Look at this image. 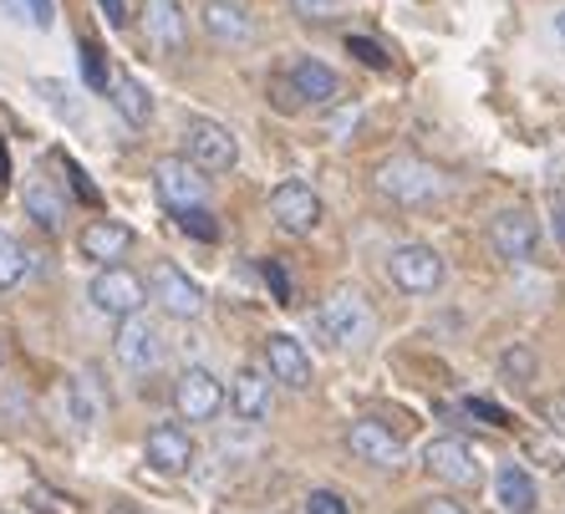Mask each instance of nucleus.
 Returning <instances> with one entry per match:
<instances>
[{
    "instance_id": "obj_41",
    "label": "nucleus",
    "mask_w": 565,
    "mask_h": 514,
    "mask_svg": "<svg viewBox=\"0 0 565 514\" xmlns=\"http://www.w3.org/2000/svg\"><path fill=\"white\" fill-rule=\"evenodd\" d=\"M551 194H565V153L551 159Z\"/></svg>"
},
{
    "instance_id": "obj_8",
    "label": "nucleus",
    "mask_w": 565,
    "mask_h": 514,
    "mask_svg": "<svg viewBox=\"0 0 565 514\" xmlns=\"http://www.w3.org/2000/svg\"><path fill=\"white\" fill-rule=\"evenodd\" d=\"M153 189H158V199H163L173 214L199 210V204H204V194H210L204 173H199L184 153H169V159L153 163Z\"/></svg>"
},
{
    "instance_id": "obj_33",
    "label": "nucleus",
    "mask_w": 565,
    "mask_h": 514,
    "mask_svg": "<svg viewBox=\"0 0 565 514\" xmlns=\"http://www.w3.org/2000/svg\"><path fill=\"white\" fill-rule=\"evenodd\" d=\"M290 11L301 21H331L337 15V0H290Z\"/></svg>"
},
{
    "instance_id": "obj_28",
    "label": "nucleus",
    "mask_w": 565,
    "mask_h": 514,
    "mask_svg": "<svg viewBox=\"0 0 565 514\" xmlns=\"http://www.w3.org/2000/svg\"><path fill=\"white\" fill-rule=\"evenodd\" d=\"M347 52H352L362 66H372V72H387V66H393V56L382 52L372 36H347Z\"/></svg>"
},
{
    "instance_id": "obj_20",
    "label": "nucleus",
    "mask_w": 565,
    "mask_h": 514,
    "mask_svg": "<svg viewBox=\"0 0 565 514\" xmlns=\"http://www.w3.org/2000/svg\"><path fill=\"white\" fill-rule=\"evenodd\" d=\"M230 408L245 422H265L270 418V372L260 367H239L230 383Z\"/></svg>"
},
{
    "instance_id": "obj_10",
    "label": "nucleus",
    "mask_w": 565,
    "mask_h": 514,
    "mask_svg": "<svg viewBox=\"0 0 565 514\" xmlns=\"http://www.w3.org/2000/svg\"><path fill=\"white\" fill-rule=\"evenodd\" d=\"M270 214H276V225L286 229V235H316L321 229V199H316L311 184H301V179H286V184L270 189Z\"/></svg>"
},
{
    "instance_id": "obj_39",
    "label": "nucleus",
    "mask_w": 565,
    "mask_h": 514,
    "mask_svg": "<svg viewBox=\"0 0 565 514\" xmlns=\"http://www.w3.org/2000/svg\"><path fill=\"white\" fill-rule=\"evenodd\" d=\"M551 219H555V239L565 245V194H551Z\"/></svg>"
},
{
    "instance_id": "obj_32",
    "label": "nucleus",
    "mask_w": 565,
    "mask_h": 514,
    "mask_svg": "<svg viewBox=\"0 0 565 514\" xmlns=\"http://www.w3.org/2000/svg\"><path fill=\"white\" fill-rule=\"evenodd\" d=\"M15 6H21V21H31L36 31H52V21H56L52 0H15Z\"/></svg>"
},
{
    "instance_id": "obj_45",
    "label": "nucleus",
    "mask_w": 565,
    "mask_h": 514,
    "mask_svg": "<svg viewBox=\"0 0 565 514\" xmlns=\"http://www.w3.org/2000/svg\"><path fill=\"white\" fill-rule=\"evenodd\" d=\"M555 31H561V36H565V11H561V15H555Z\"/></svg>"
},
{
    "instance_id": "obj_43",
    "label": "nucleus",
    "mask_w": 565,
    "mask_h": 514,
    "mask_svg": "<svg viewBox=\"0 0 565 514\" xmlns=\"http://www.w3.org/2000/svg\"><path fill=\"white\" fill-rule=\"evenodd\" d=\"M0 11H6V15H15V21H21V6H15V0H0Z\"/></svg>"
},
{
    "instance_id": "obj_13",
    "label": "nucleus",
    "mask_w": 565,
    "mask_h": 514,
    "mask_svg": "<svg viewBox=\"0 0 565 514\" xmlns=\"http://www.w3.org/2000/svg\"><path fill=\"white\" fill-rule=\"evenodd\" d=\"M143 463L153 469V474H189V463H194V438H189V428H179V422H158V428H148L143 438Z\"/></svg>"
},
{
    "instance_id": "obj_22",
    "label": "nucleus",
    "mask_w": 565,
    "mask_h": 514,
    "mask_svg": "<svg viewBox=\"0 0 565 514\" xmlns=\"http://www.w3.org/2000/svg\"><path fill=\"white\" fill-rule=\"evenodd\" d=\"M494 494L510 514H530L535 510V479L520 469V463H500V474H494Z\"/></svg>"
},
{
    "instance_id": "obj_26",
    "label": "nucleus",
    "mask_w": 565,
    "mask_h": 514,
    "mask_svg": "<svg viewBox=\"0 0 565 514\" xmlns=\"http://www.w3.org/2000/svg\"><path fill=\"white\" fill-rule=\"evenodd\" d=\"M66 403H72V422H77L82 433H93V428H97V397H93V383H87V377H72V383H66Z\"/></svg>"
},
{
    "instance_id": "obj_27",
    "label": "nucleus",
    "mask_w": 565,
    "mask_h": 514,
    "mask_svg": "<svg viewBox=\"0 0 565 514\" xmlns=\"http://www.w3.org/2000/svg\"><path fill=\"white\" fill-rule=\"evenodd\" d=\"M36 93H41V97H46V107H52L56 118H66V122H77V118H82V107H77V103H72V93H66L62 82H52V77H41V82H36Z\"/></svg>"
},
{
    "instance_id": "obj_21",
    "label": "nucleus",
    "mask_w": 565,
    "mask_h": 514,
    "mask_svg": "<svg viewBox=\"0 0 565 514\" xmlns=\"http://www.w3.org/2000/svg\"><path fill=\"white\" fill-rule=\"evenodd\" d=\"M107 97H113V107H118L122 122H132V128H143V122L153 118V97H148V87L138 77H128V72H107Z\"/></svg>"
},
{
    "instance_id": "obj_38",
    "label": "nucleus",
    "mask_w": 565,
    "mask_h": 514,
    "mask_svg": "<svg viewBox=\"0 0 565 514\" xmlns=\"http://www.w3.org/2000/svg\"><path fill=\"white\" fill-rule=\"evenodd\" d=\"M270 93H276V107L280 113H296V107H301V97H296V87H290V82H270Z\"/></svg>"
},
{
    "instance_id": "obj_19",
    "label": "nucleus",
    "mask_w": 565,
    "mask_h": 514,
    "mask_svg": "<svg viewBox=\"0 0 565 514\" xmlns=\"http://www.w3.org/2000/svg\"><path fill=\"white\" fill-rule=\"evenodd\" d=\"M77 250L97 265H118L132 250V229L122 219H87L77 235Z\"/></svg>"
},
{
    "instance_id": "obj_2",
    "label": "nucleus",
    "mask_w": 565,
    "mask_h": 514,
    "mask_svg": "<svg viewBox=\"0 0 565 514\" xmlns=\"http://www.w3.org/2000/svg\"><path fill=\"white\" fill-rule=\"evenodd\" d=\"M316 326H321V336H327L331 346H367L372 336V306L362 301V290H337V296H327L321 301V311H316Z\"/></svg>"
},
{
    "instance_id": "obj_34",
    "label": "nucleus",
    "mask_w": 565,
    "mask_h": 514,
    "mask_svg": "<svg viewBox=\"0 0 565 514\" xmlns=\"http://www.w3.org/2000/svg\"><path fill=\"white\" fill-rule=\"evenodd\" d=\"M260 270H265V286L276 290V301L290 306V280H286V270H280V260H265Z\"/></svg>"
},
{
    "instance_id": "obj_24",
    "label": "nucleus",
    "mask_w": 565,
    "mask_h": 514,
    "mask_svg": "<svg viewBox=\"0 0 565 514\" xmlns=\"http://www.w3.org/2000/svg\"><path fill=\"white\" fill-rule=\"evenodd\" d=\"M26 270H31L26 245H21L15 235H6V229H0V290H15L21 280H26Z\"/></svg>"
},
{
    "instance_id": "obj_44",
    "label": "nucleus",
    "mask_w": 565,
    "mask_h": 514,
    "mask_svg": "<svg viewBox=\"0 0 565 514\" xmlns=\"http://www.w3.org/2000/svg\"><path fill=\"white\" fill-rule=\"evenodd\" d=\"M107 514H138V504H113Z\"/></svg>"
},
{
    "instance_id": "obj_9",
    "label": "nucleus",
    "mask_w": 565,
    "mask_h": 514,
    "mask_svg": "<svg viewBox=\"0 0 565 514\" xmlns=\"http://www.w3.org/2000/svg\"><path fill=\"white\" fill-rule=\"evenodd\" d=\"M489 245H494V255L500 260H510V265H525V260H535V250H540V225H535V214L530 210H500L494 219H489Z\"/></svg>"
},
{
    "instance_id": "obj_30",
    "label": "nucleus",
    "mask_w": 565,
    "mask_h": 514,
    "mask_svg": "<svg viewBox=\"0 0 565 514\" xmlns=\"http://www.w3.org/2000/svg\"><path fill=\"white\" fill-rule=\"evenodd\" d=\"M179 229H184V235H194V239H214V235H220V225H214V214L204 210V204L179 214Z\"/></svg>"
},
{
    "instance_id": "obj_14",
    "label": "nucleus",
    "mask_w": 565,
    "mask_h": 514,
    "mask_svg": "<svg viewBox=\"0 0 565 514\" xmlns=\"http://www.w3.org/2000/svg\"><path fill=\"white\" fill-rule=\"evenodd\" d=\"M199 26L214 46H250L255 41V21L239 0H204L199 6Z\"/></svg>"
},
{
    "instance_id": "obj_11",
    "label": "nucleus",
    "mask_w": 565,
    "mask_h": 514,
    "mask_svg": "<svg viewBox=\"0 0 565 514\" xmlns=\"http://www.w3.org/2000/svg\"><path fill=\"white\" fill-rule=\"evenodd\" d=\"M173 408L184 422H210L220 418L224 408V383L214 377L210 367H184L179 372V383H173Z\"/></svg>"
},
{
    "instance_id": "obj_12",
    "label": "nucleus",
    "mask_w": 565,
    "mask_h": 514,
    "mask_svg": "<svg viewBox=\"0 0 565 514\" xmlns=\"http://www.w3.org/2000/svg\"><path fill=\"white\" fill-rule=\"evenodd\" d=\"M113 352H118V362L128 372H138V377H148V372L163 362V336H158V326L138 311V317L118 321V336H113Z\"/></svg>"
},
{
    "instance_id": "obj_25",
    "label": "nucleus",
    "mask_w": 565,
    "mask_h": 514,
    "mask_svg": "<svg viewBox=\"0 0 565 514\" xmlns=\"http://www.w3.org/2000/svg\"><path fill=\"white\" fill-rule=\"evenodd\" d=\"M535 372H540V362H535V352H530L525 342H514V346H504L500 352V377L510 387H530L535 383Z\"/></svg>"
},
{
    "instance_id": "obj_40",
    "label": "nucleus",
    "mask_w": 565,
    "mask_h": 514,
    "mask_svg": "<svg viewBox=\"0 0 565 514\" xmlns=\"http://www.w3.org/2000/svg\"><path fill=\"white\" fill-rule=\"evenodd\" d=\"M97 6L107 11V21H113V26H128V11H122V0H97Z\"/></svg>"
},
{
    "instance_id": "obj_7",
    "label": "nucleus",
    "mask_w": 565,
    "mask_h": 514,
    "mask_svg": "<svg viewBox=\"0 0 565 514\" xmlns=\"http://www.w3.org/2000/svg\"><path fill=\"white\" fill-rule=\"evenodd\" d=\"M387 280L408 296H434L444 286V255L434 245H397L387 255Z\"/></svg>"
},
{
    "instance_id": "obj_36",
    "label": "nucleus",
    "mask_w": 565,
    "mask_h": 514,
    "mask_svg": "<svg viewBox=\"0 0 565 514\" xmlns=\"http://www.w3.org/2000/svg\"><path fill=\"white\" fill-rule=\"evenodd\" d=\"M418 514H469L459 500H448V494H428V500L418 504Z\"/></svg>"
},
{
    "instance_id": "obj_1",
    "label": "nucleus",
    "mask_w": 565,
    "mask_h": 514,
    "mask_svg": "<svg viewBox=\"0 0 565 514\" xmlns=\"http://www.w3.org/2000/svg\"><path fill=\"white\" fill-rule=\"evenodd\" d=\"M377 194L393 199L397 210H423V204H434L444 194V173L434 163L413 159V153H397L377 169Z\"/></svg>"
},
{
    "instance_id": "obj_6",
    "label": "nucleus",
    "mask_w": 565,
    "mask_h": 514,
    "mask_svg": "<svg viewBox=\"0 0 565 514\" xmlns=\"http://www.w3.org/2000/svg\"><path fill=\"white\" fill-rule=\"evenodd\" d=\"M423 469H428L434 479H444L448 489H479V479H484V463H479V453H473L459 433L434 438V443L423 449Z\"/></svg>"
},
{
    "instance_id": "obj_17",
    "label": "nucleus",
    "mask_w": 565,
    "mask_h": 514,
    "mask_svg": "<svg viewBox=\"0 0 565 514\" xmlns=\"http://www.w3.org/2000/svg\"><path fill=\"white\" fill-rule=\"evenodd\" d=\"M347 449L362 463H372V469H397V463H403V438L377 418H356L352 433H347Z\"/></svg>"
},
{
    "instance_id": "obj_3",
    "label": "nucleus",
    "mask_w": 565,
    "mask_h": 514,
    "mask_svg": "<svg viewBox=\"0 0 565 514\" xmlns=\"http://www.w3.org/2000/svg\"><path fill=\"white\" fill-rule=\"evenodd\" d=\"M87 301H93L103 317L128 321L148 306V286H143V276H132L128 265H103L93 276V286H87Z\"/></svg>"
},
{
    "instance_id": "obj_29",
    "label": "nucleus",
    "mask_w": 565,
    "mask_h": 514,
    "mask_svg": "<svg viewBox=\"0 0 565 514\" xmlns=\"http://www.w3.org/2000/svg\"><path fill=\"white\" fill-rule=\"evenodd\" d=\"M82 72H87V87H93V93H107V66H103L97 41H82Z\"/></svg>"
},
{
    "instance_id": "obj_37",
    "label": "nucleus",
    "mask_w": 565,
    "mask_h": 514,
    "mask_svg": "<svg viewBox=\"0 0 565 514\" xmlns=\"http://www.w3.org/2000/svg\"><path fill=\"white\" fill-rule=\"evenodd\" d=\"M356 118H362L356 107H337V113H331V122H327V132H331V138H342V132L356 128Z\"/></svg>"
},
{
    "instance_id": "obj_4",
    "label": "nucleus",
    "mask_w": 565,
    "mask_h": 514,
    "mask_svg": "<svg viewBox=\"0 0 565 514\" xmlns=\"http://www.w3.org/2000/svg\"><path fill=\"white\" fill-rule=\"evenodd\" d=\"M184 159L199 173H230L239 163V143L235 132L214 118H189L184 122Z\"/></svg>"
},
{
    "instance_id": "obj_18",
    "label": "nucleus",
    "mask_w": 565,
    "mask_h": 514,
    "mask_svg": "<svg viewBox=\"0 0 565 514\" xmlns=\"http://www.w3.org/2000/svg\"><path fill=\"white\" fill-rule=\"evenodd\" d=\"M286 82L296 87V97L311 107H331V103H342V77L331 72L327 62H316V56H296L286 72Z\"/></svg>"
},
{
    "instance_id": "obj_35",
    "label": "nucleus",
    "mask_w": 565,
    "mask_h": 514,
    "mask_svg": "<svg viewBox=\"0 0 565 514\" xmlns=\"http://www.w3.org/2000/svg\"><path fill=\"white\" fill-rule=\"evenodd\" d=\"M469 413L473 418H484L489 428H510V413L494 408V403H484V397H469Z\"/></svg>"
},
{
    "instance_id": "obj_5",
    "label": "nucleus",
    "mask_w": 565,
    "mask_h": 514,
    "mask_svg": "<svg viewBox=\"0 0 565 514\" xmlns=\"http://www.w3.org/2000/svg\"><path fill=\"white\" fill-rule=\"evenodd\" d=\"M148 296L158 301V311L173 321H194L204 317V286L189 280V270H179L173 260H158L148 270Z\"/></svg>"
},
{
    "instance_id": "obj_42",
    "label": "nucleus",
    "mask_w": 565,
    "mask_h": 514,
    "mask_svg": "<svg viewBox=\"0 0 565 514\" xmlns=\"http://www.w3.org/2000/svg\"><path fill=\"white\" fill-rule=\"evenodd\" d=\"M0 184H11V159H6V148H0Z\"/></svg>"
},
{
    "instance_id": "obj_15",
    "label": "nucleus",
    "mask_w": 565,
    "mask_h": 514,
    "mask_svg": "<svg viewBox=\"0 0 565 514\" xmlns=\"http://www.w3.org/2000/svg\"><path fill=\"white\" fill-rule=\"evenodd\" d=\"M265 372H270V383L290 387V393H306L311 387V356L296 336L276 331V336H265Z\"/></svg>"
},
{
    "instance_id": "obj_23",
    "label": "nucleus",
    "mask_w": 565,
    "mask_h": 514,
    "mask_svg": "<svg viewBox=\"0 0 565 514\" xmlns=\"http://www.w3.org/2000/svg\"><path fill=\"white\" fill-rule=\"evenodd\" d=\"M26 219H36L46 235H56V229L66 225V199L56 194L46 179H36V184H26Z\"/></svg>"
},
{
    "instance_id": "obj_16",
    "label": "nucleus",
    "mask_w": 565,
    "mask_h": 514,
    "mask_svg": "<svg viewBox=\"0 0 565 514\" xmlns=\"http://www.w3.org/2000/svg\"><path fill=\"white\" fill-rule=\"evenodd\" d=\"M143 31L148 46H158L163 56H179L189 46V11L179 0H143Z\"/></svg>"
},
{
    "instance_id": "obj_31",
    "label": "nucleus",
    "mask_w": 565,
    "mask_h": 514,
    "mask_svg": "<svg viewBox=\"0 0 565 514\" xmlns=\"http://www.w3.org/2000/svg\"><path fill=\"white\" fill-rule=\"evenodd\" d=\"M306 514H352V504L342 494H331V489H311L306 494Z\"/></svg>"
}]
</instances>
